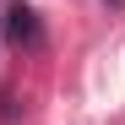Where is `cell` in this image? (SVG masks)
I'll use <instances>...</instances> for the list:
<instances>
[{
    "label": "cell",
    "mask_w": 125,
    "mask_h": 125,
    "mask_svg": "<svg viewBox=\"0 0 125 125\" xmlns=\"http://www.w3.org/2000/svg\"><path fill=\"white\" fill-rule=\"evenodd\" d=\"M0 33H6L11 49H44V22H38V11L27 6V0H11V6H6Z\"/></svg>",
    "instance_id": "1"
}]
</instances>
